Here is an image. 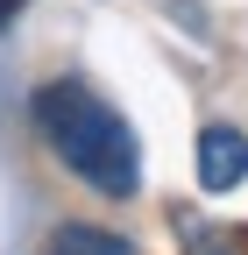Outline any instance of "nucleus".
<instances>
[{"label": "nucleus", "instance_id": "obj_1", "mask_svg": "<svg viewBox=\"0 0 248 255\" xmlns=\"http://www.w3.org/2000/svg\"><path fill=\"white\" fill-rule=\"evenodd\" d=\"M28 121H36L43 149H50L85 191H100V199H114V206L142 191V142H135V128L121 121L85 78H50V85H36Z\"/></svg>", "mask_w": 248, "mask_h": 255}, {"label": "nucleus", "instance_id": "obj_2", "mask_svg": "<svg viewBox=\"0 0 248 255\" xmlns=\"http://www.w3.org/2000/svg\"><path fill=\"white\" fill-rule=\"evenodd\" d=\"M248 177V135L227 121L199 128V191H234Z\"/></svg>", "mask_w": 248, "mask_h": 255}, {"label": "nucleus", "instance_id": "obj_3", "mask_svg": "<svg viewBox=\"0 0 248 255\" xmlns=\"http://www.w3.org/2000/svg\"><path fill=\"white\" fill-rule=\"evenodd\" d=\"M43 255H135L128 234H114V227H92V220H57Z\"/></svg>", "mask_w": 248, "mask_h": 255}, {"label": "nucleus", "instance_id": "obj_4", "mask_svg": "<svg viewBox=\"0 0 248 255\" xmlns=\"http://www.w3.org/2000/svg\"><path fill=\"white\" fill-rule=\"evenodd\" d=\"M177 241H184V255H248V227H213L192 213H177Z\"/></svg>", "mask_w": 248, "mask_h": 255}, {"label": "nucleus", "instance_id": "obj_5", "mask_svg": "<svg viewBox=\"0 0 248 255\" xmlns=\"http://www.w3.org/2000/svg\"><path fill=\"white\" fill-rule=\"evenodd\" d=\"M14 14H21V0H0V28H7V21H14Z\"/></svg>", "mask_w": 248, "mask_h": 255}]
</instances>
